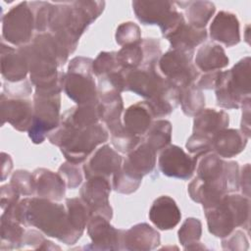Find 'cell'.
<instances>
[{
	"instance_id": "1",
	"label": "cell",
	"mask_w": 251,
	"mask_h": 251,
	"mask_svg": "<svg viewBox=\"0 0 251 251\" xmlns=\"http://www.w3.org/2000/svg\"><path fill=\"white\" fill-rule=\"evenodd\" d=\"M2 213L24 226H34L65 244H75L78 240L70 227L66 206L56 201L37 196L25 197Z\"/></svg>"
},
{
	"instance_id": "2",
	"label": "cell",
	"mask_w": 251,
	"mask_h": 251,
	"mask_svg": "<svg viewBox=\"0 0 251 251\" xmlns=\"http://www.w3.org/2000/svg\"><path fill=\"white\" fill-rule=\"evenodd\" d=\"M105 4L91 0L52 2L48 32L71 55L83 32L103 13Z\"/></svg>"
},
{
	"instance_id": "3",
	"label": "cell",
	"mask_w": 251,
	"mask_h": 251,
	"mask_svg": "<svg viewBox=\"0 0 251 251\" xmlns=\"http://www.w3.org/2000/svg\"><path fill=\"white\" fill-rule=\"evenodd\" d=\"M47 138L50 143L61 149L67 161L79 165L98 145L108 140L109 133L101 124L78 130L60 122L59 126L51 131Z\"/></svg>"
},
{
	"instance_id": "4",
	"label": "cell",
	"mask_w": 251,
	"mask_h": 251,
	"mask_svg": "<svg viewBox=\"0 0 251 251\" xmlns=\"http://www.w3.org/2000/svg\"><path fill=\"white\" fill-rule=\"evenodd\" d=\"M210 233L224 238L229 235L235 227L249 229L250 200L240 194L228 193L211 208L204 209Z\"/></svg>"
},
{
	"instance_id": "5",
	"label": "cell",
	"mask_w": 251,
	"mask_h": 251,
	"mask_svg": "<svg viewBox=\"0 0 251 251\" xmlns=\"http://www.w3.org/2000/svg\"><path fill=\"white\" fill-rule=\"evenodd\" d=\"M251 59L239 60L230 70L220 72L215 86L217 105L225 109H238L250 98Z\"/></svg>"
},
{
	"instance_id": "6",
	"label": "cell",
	"mask_w": 251,
	"mask_h": 251,
	"mask_svg": "<svg viewBox=\"0 0 251 251\" xmlns=\"http://www.w3.org/2000/svg\"><path fill=\"white\" fill-rule=\"evenodd\" d=\"M93 60L77 56L71 60L65 74L64 91L76 105L98 102V91L92 74Z\"/></svg>"
},
{
	"instance_id": "7",
	"label": "cell",
	"mask_w": 251,
	"mask_h": 251,
	"mask_svg": "<svg viewBox=\"0 0 251 251\" xmlns=\"http://www.w3.org/2000/svg\"><path fill=\"white\" fill-rule=\"evenodd\" d=\"M32 102L34 114L28 137L34 144H41L60 125L61 94L35 89Z\"/></svg>"
},
{
	"instance_id": "8",
	"label": "cell",
	"mask_w": 251,
	"mask_h": 251,
	"mask_svg": "<svg viewBox=\"0 0 251 251\" xmlns=\"http://www.w3.org/2000/svg\"><path fill=\"white\" fill-rule=\"evenodd\" d=\"M132 9L137 20L145 25H159L162 35L169 38L185 21L182 13L173 1H139L132 2Z\"/></svg>"
},
{
	"instance_id": "9",
	"label": "cell",
	"mask_w": 251,
	"mask_h": 251,
	"mask_svg": "<svg viewBox=\"0 0 251 251\" xmlns=\"http://www.w3.org/2000/svg\"><path fill=\"white\" fill-rule=\"evenodd\" d=\"M194 52L170 49L162 54L158 62V71L179 90L196 82L199 72L192 63Z\"/></svg>"
},
{
	"instance_id": "10",
	"label": "cell",
	"mask_w": 251,
	"mask_h": 251,
	"mask_svg": "<svg viewBox=\"0 0 251 251\" xmlns=\"http://www.w3.org/2000/svg\"><path fill=\"white\" fill-rule=\"evenodd\" d=\"M2 40L19 47L28 44L33 38L34 16L27 1L11 8L1 18Z\"/></svg>"
},
{
	"instance_id": "11",
	"label": "cell",
	"mask_w": 251,
	"mask_h": 251,
	"mask_svg": "<svg viewBox=\"0 0 251 251\" xmlns=\"http://www.w3.org/2000/svg\"><path fill=\"white\" fill-rule=\"evenodd\" d=\"M126 91H131L146 100L158 95L167 86L168 80L160 74L158 67L140 66L133 70H124Z\"/></svg>"
},
{
	"instance_id": "12",
	"label": "cell",
	"mask_w": 251,
	"mask_h": 251,
	"mask_svg": "<svg viewBox=\"0 0 251 251\" xmlns=\"http://www.w3.org/2000/svg\"><path fill=\"white\" fill-rule=\"evenodd\" d=\"M197 162L198 158L188 155L181 147L170 144L161 150L158 167L166 176L188 179L193 176Z\"/></svg>"
},
{
	"instance_id": "13",
	"label": "cell",
	"mask_w": 251,
	"mask_h": 251,
	"mask_svg": "<svg viewBox=\"0 0 251 251\" xmlns=\"http://www.w3.org/2000/svg\"><path fill=\"white\" fill-rule=\"evenodd\" d=\"M112 185L109 178L93 176L82 184L79 194L80 198L88 206L91 216H102L108 221L113 217V209L110 205L109 196Z\"/></svg>"
},
{
	"instance_id": "14",
	"label": "cell",
	"mask_w": 251,
	"mask_h": 251,
	"mask_svg": "<svg viewBox=\"0 0 251 251\" xmlns=\"http://www.w3.org/2000/svg\"><path fill=\"white\" fill-rule=\"evenodd\" d=\"M87 233L91 244L85 249L91 250H121L123 249L124 229L115 228L110 221L102 216H91L87 226Z\"/></svg>"
},
{
	"instance_id": "15",
	"label": "cell",
	"mask_w": 251,
	"mask_h": 251,
	"mask_svg": "<svg viewBox=\"0 0 251 251\" xmlns=\"http://www.w3.org/2000/svg\"><path fill=\"white\" fill-rule=\"evenodd\" d=\"M0 107L2 126L9 123L19 131H28L33 121V102L25 98H9L2 93Z\"/></svg>"
},
{
	"instance_id": "16",
	"label": "cell",
	"mask_w": 251,
	"mask_h": 251,
	"mask_svg": "<svg viewBox=\"0 0 251 251\" xmlns=\"http://www.w3.org/2000/svg\"><path fill=\"white\" fill-rule=\"evenodd\" d=\"M122 156L110 145L104 144L94 152L82 169L86 179L93 176L109 178L122 168Z\"/></svg>"
},
{
	"instance_id": "17",
	"label": "cell",
	"mask_w": 251,
	"mask_h": 251,
	"mask_svg": "<svg viewBox=\"0 0 251 251\" xmlns=\"http://www.w3.org/2000/svg\"><path fill=\"white\" fill-rule=\"evenodd\" d=\"M187 190L190 198L194 202L202 204L203 209L215 206L225 195L228 194L225 177L214 181H206L196 176L188 184Z\"/></svg>"
},
{
	"instance_id": "18",
	"label": "cell",
	"mask_w": 251,
	"mask_h": 251,
	"mask_svg": "<svg viewBox=\"0 0 251 251\" xmlns=\"http://www.w3.org/2000/svg\"><path fill=\"white\" fill-rule=\"evenodd\" d=\"M209 33L212 40L226 47H232L240 41L239 21L235 14L220 11L210 24Z\"/></svg>"
},
{
	"instance_id": "19",
	"label": "cell",
	"mask_w": 251,
	"mask_h": 251,
	"mask_svg": "<svg viewBox=\"0 0 251 251\" xmlns=\"http://www.w3.org/2000/svg\"><path fill=\"white\" fill-rule=\"evenodd\" d=\"M160 233L146 223L124 229L123 249L131 251H150L160 244Z\"/></svg>"
},
{
	"instance_id": "20",
	"label": "cell",
	"mask_w": 251,
	"mask_h": 251,
	"mask_svg": "<svg viewBox=\"0 0 251 251\" xmlns=\"http://www.w3.org/2000/svg\"><path fill=\"white\" fill-rule=\"evenodd\" d=\"M156 153L154 149L141 140V142L127 154L126 159L123 160L122 169L135 177L142 178L155 170Z\"/></svg>"
},
{
	"instance_id": "21",
	"label": "cell",
	"mask_w": 251,
	"mask_h": 251,
	"mask_svg": "<svg viewBox=\"0 0 251 251\" xmlns=\"http://www.w3.org/2000/svg\"><path fill=\"white\" fill-rule=\"evenodd\" d=\"M34 195L52 201H61L66 194V183L58 173L39 168L33 171Z\"/></svg>"
},
{
	"instance_id": "22",
	"label": "cell",
	"mask_w": 251,
	"mask_h": 251,
	"mask_svg": "<svg viewBox=\"0 0 251 251\" xmlns=\"http://www.w3.org/2000/svg\"><path fill=\"white\" fill-rule=\"evenodd\" d=\"M148 216L152 224L161 230L174 228L181 219L177 204L168 195H162L154 200Z\"/></svg>"
},
{
	"instance_id": "23",
	"label": "cell",
	"mask_w": 251,
	"mask_h": 251,
	"mask_svg": "<svg viewBox=\"0 0 251 251\" xmlns=\"http://www.w3.org/2000/svg\"><path fill=\"white\" fill-rule=\"evenodd\" d=\"M97 103L100 121L105 124L110 133L124 126L121 117L124 110V102L120 92L106 91L98 93Z\"/></svg>"
},
{
	"instance_id": "24",
	"label": "cell",
	"mask_w": 251,
	"mask_h": 251,
	"mask_svg": "<svg viewBox=\"0 0 251 251\" xmlns=\"http://www.w3.org/2000/svg\"><path fill=\"white\" fill-rule=\"evenodd\" d=\"M29 73L24 54L17 48L1 42V75L6 81L18 82L26 79Z\"/></svg>"
},
{
	"instance_id": "25",
	"label": "cell",
	"mask_w": 251,
	"mask_h": 251,
	"mask_svg": "<svg viewBox=\"0 0 251 251\" xmlns=\"http://www.w3.org/2000/svg\"><path fill=\"white\" fill-rule=\"evenodd\" d=\"M248 139L240 129L226 127L213 137V152L221 158H232L245 149Z\"/></svg>"
},
{
	"instance_id": "26",
	"label": "cell",
	"mask_w": 251,
	"mask_h": 251,
	"mask_svg": "<svg viewBox=\"0 0 251 251\" xmlns=\"http://www.w3.org/2000/svg\"><path fill=\"white\" fill-rule=\"evenodd\" d=\"M229 124L228 115L223 110L203 109L193 120V133L213 138L219 131L226 128Z\"/></svg>"
},
{
	"instance_id": "27",
	"label": "cell",
	"mask_w": 251,
	"mask_h": 251,
	"mask_svg": "<svg viewBox=\"0 0 251 251\" xmlns=\"http://www.w3.org/2000/svg\"><path fill=\"white\" fill-rule=\"evenodd\" d=\"M153 114L146 101L130 105L124 113L123 124L131 134L143 137L153 123Z\"/></svg>"
},
{
	"instance_id": "28",
	"label": "cell",
	"mask_w": 251,
	"mask_h": 251,
	"mask_svg": "<svg viewBox=\"0 0 251 251\" xmlns=\"http://www.w3.org/2000/svg\"><path fill=\"white\" fill-rule=\"evenodd\" d=\"M228 62V57L220 44L206 42L197 50L194 65L198 71L209 73L226 68Z\"/></svg>"
},
{
	"instance_id": "29",
	"label": "cell",
	"mask_w": 251,
	"mask_h": 251,
	"mask_svg": "<svg viewBox=\"0 0 251 251\" xmlns=\"http://www.w3.org/2000/svg\"><path fill=\"white\" fill-rule=\"evenodd\" d=\"M208 33L206 28L198 29L187 22H184L168 38L172 49L194 52V48L202 44L207 39Z\"/></svg>"
},
{
	"instance_id": "30",
	"label": "cell",
	"mask_w": 251,
	"mask_h": 251,
	"mask_svg": "<svg viewBox=\"0 0 251 251\" xmlns=\"http://www.w3.org/2000/svg\"><path fill=\"white\" fill-rule=\"evenodd\" d=\"M99 109L98 103L76 105L67 110L62 116V123L72 126L75 129H84L99 124Z\"/></svg>"
},
{
	"instance_id": "31",
	"label": "cell",
	"mask_w": 251,
	"mask_h": 251,
	"mask_svg": "<svg viewBox=\"0 0 251 251\" xmlns=\"http://www.w3.org/2000/svg\"><path fill=\"white\" fill-rule=\"evenodd\" d=\"M175 4L184 10L187 24L198 29L205 28L216 12V6L211 1H180Z\"/></svg>"
},
{
	"instance_id": "32",
	"label": "cell",
	"mask_w": 251,
	"mask_h": 251,
	"mask_svg": "<svg viewBox=\"0 0 251 251\" xmlns=\"http://www.w3.org/2000/svg\"><path fill=\"white\" fill-rule=\"evenodd\" d=\"M65 204L70 227L75 236L79 239L91 218V212L80 197L67 198Z\"/></svg>"
},
{
	"instance_id": "33",
	"label": "cell",
	"mask_w": 251,
	"mask_h": 251,
	"mask_svg": "<svg viewBox=\"0 0 251 251\" xmlns=\"http://www.w3.org/2000/svg\"><path fill=\"white\" fill-rule=\"evenodd\" d=\"M145 101L149 105L154 118L166 117L179 105V89L168 82L161 93Z\"/></svg>"
},
{
	"instance_id": "34",
	"label": "cell",
	"mask_w": 251,
	"mask_h": 251,
	"mask_svg": "<svg viewBox=\"0 0 251 251\" xmlns=\"http://www.w3.org/2000/svg\"><path fill=\"white\" fill-rule=\"evenodd\" d=\"M1 226V250L19 249L23 247L25 234L24 226L10 216L2 213L0 218Z\"/></svg>"
},
{
	"instance_id": "35",
	"label": "cell",
	"mask_w": 251,
	"mask_h": 251,
	"mask_svg": "<svg viewBox=\"0 0 251 251\" xmlns=\"http://www.w3.org/2000/svg\"><path fill=\"white\" fill-rule=\"evenodd\" d=\"M142 141L147 143L156 152L161 151L171 144L172 124L167 120L154 121L148 131L142 137Z\"/></svg>"
},
{
	"instance_id": "36",
	"label": "cell",
	"mask_w": 251,
	"mask_h": 251,
	"mask_svg": "<svg viewBox=\"0 0 251 251\" xmlns=\"http://www.w3.org/2000/svg\"><path fill=\"white\" fill-rule=\"evenodd\" d=\"M197 177L206 180L214 181L225 177V161L214 152L207 153L202 156L197 164Z\"/></svg>"
},
{
	"instance_id": "37",
	"label": "cell",
	"mask_w": 251,
	"mask_h": 251,
	"mask_svg": "<svg viewBox=\"0 0 251 251\" xmlns=\"http://www.w3.org/2000/svg\"><path fill=\"white\" fill-rule=\"evenodd\" d=\"M179 104L184 115L195 117L205 108V97L195 83L179 90Z\"/></svg>"
},
{
	"instance_id": "38",
	"label": "cell",
	"mask_w": 251,
	"mask_h": 251,
	"mask_svg": "<svg viewBox=\"0 0 251 251\" xmlns=\"http://www.w3.org/2000/svg\"><path fill=\"white\" fill-rule=\"evenodd\" d=\"M178 240L185 250L199 242L202 234V224L199 219L187 218L178 229Z\"/></svg>"
},
{
	"instance_id": "39",
	"label": "cell",
	"mask_w": 251,
	"mask_h": 251,
	"mask_svg": "<svg viewBox=\"0 0 251 251\" xmlns=\"http://www.w3.org/2000/svg\"><path fill=\"white\" fill-rule=\"evenodd\" d=\"M140 43L123 46L117 52V60L122 70H133L141 66L143 51Z\"/></svg>"
},
{
	"instance_id": "40",
	"label": "cell",
	"mask_w": 251,
	"mask_h": 251,
	"mask_svg": "<svg viewBox=\"0 0 251 251\" xmlns=\"http://www.w3.org/2000/svg\"><path fill=\"white\" fill-rule=\"evenodd\" d=\"M121 70L117 60V52H100L92 63V74L96 77Z\"/></svg>"
},
{
	"instance_id": "41",
	"label": "cell",
	"mask_w": 251,
	"mask_h": 251,
	"mask_svg": "<svg viewBox=\"0 0 251 251\" xmlns=\"http://www.w3.org/2000/svg\"><path fill=\"white\" fill-rule=\"evenodd\" d=\"M142 140V137L131 134L125 126L111 132V143L117 152L128 154L132 151Z\"/></svg>"
},
{
	"instance_id": "42",
	"label": "cell",
	"mask_w": 251,
	"mask_h": 251,
	"mask_svg": "<svg viewBox=\"0 0 251 251\" xmlns=\"http://www.w3.org/2000/svg\"><path fill=\"white\" fill-rule=\"evenodd\" d=\"M141 181L142 178L135 177L121 168L113 175L112 188L122 194H131L138 189Z\"/></svg>"
},
{
	"instance_id": "43",
	"label": "cell",
	"mask_w": 251,
	"mask_h": 251,
	"mask_svg": "<svg viewBox=\"0 0 251 251\" xmlns=\"http://www.w3.org/2000/svg\"><path fill=\"white\" fill-rule=\"evenodd\" d=\"M116 42L120 46L137 44L141 42V31L139 26L133 22L122 23L116 30Z\"/></svg>"
},
{
	"instance_id": "44",
	"label": "cell",
	"mask_w": 251,
	"mask_h": 251,
	"mask_svg": "<svg viewBox=\"0 0 251 251\" xmlns=\"http://www.w3.org/2000/svg\"><path fill=\"white\" fill-rule=\"evenodd\" d=\"M34 16V28L37 33L48 31L50 11L52 2L32 1L28 2Z\"/></svg>"
},
{
	"instance_id": "45",
	"label": "cell",
	"mask_w": 251,
	"mask_h": 251,
	"mask_svg": "<svg viewBox=\"0 0 251 251\" xmlns=\"http://www.w3.org/2000/svg\"><path fill=\"white\" fill-rule=\"evenodd\" d=\"M10 183L12 186L24 196L34 195L33 176L26 170H17L11 176Z\"/></svg>"
},
{
	"instance_id": "46",
	"label": "cell",
	"mask_w": 251,
	"mask_h": 251,
	"mask_svg": "<svg viewBox=\"0 0 251 251\" xmlns=\"http://www.w3.org/2000/svg\"><path fill=\"white\" fill-rule=\"evenodd\" d=\"M141 48L143 51V67H157L162 56L160 41L156 38H144L141 40Z\"/></svg>"
},
{
	"instance_id": "47",
	"label": "cell",
	"mask_w": 251,
	"mask_h": 251,
	"mask_svg": "<svg viewBox=\"0 0 251 251\" xmlns=\"http://www.w3.org/2000/svg\"><path fill=\"white\" fill-rule=\"evenodd\" d=\"M58 174L64 179L66 186L70 189L78 187L82 182V174L78 164H74L67 161L60 166Z\"/></svg>"
},
{
	"instance_id": "48",
	"label": "cell",
	"mask_w": 251,
	"mask_h": 251,
	"mask_svg": "<svg viewBox=\"0 0 251 251\" xmlns=\"http://www.w3.org/2000/svg\"><path fill=\"white\" fill-rule=\"evenodd\" d=\"M212 139L213 138L208 136L192 133V135L187 139L185 147L190 154L199 158L207 153L213 152Z\"/></svg>"
},
{
	"instance_id": "49",
	"label": "cell",
	"mask_w": 251,
	"mask_h": 251,
	"mask_svg": "<svg viewBox=\"0 0 251 251\" xmlns=\"http://www.w3.org/2000/svg\"><path fill=\"white\" fill-rule=\"evenodd\" d=\"M32 82L27 78L18 82L5 81L3 84L4 94L9 98L23 99L29 96L32 92Z\"/></svg>"
},
{
	"instance_id": "50",
	"label": "cell",
	"mask_w": 251,
	"mask_h": 251,
	"mask_svg": "<svg viewBox=\"0 0 251 251\" xmlns=\"http://www.w3.org/2000/svg\"><path fill=\"white\" fill-rule=\"evenodd\" d=\"M222 246L225 250L241 251L248 249V239L242 230H233L226 237L222 238Z\"/></svg>"
},
{
	"instance_id": "51",
	"label": "cell",
	"mask_w": 251,
	"mask_h": 251,
	"mask_svg": "<svg viewBox=\"0 0 251 251\" xmlns=\"http://www.w3.org/2000/svg\"><path fill=\"white\" fill-rule=\"evenodd\" d=\"M225 177L227 192L234 193L239 189V166L235 161H225Z\"/></svg>"
},
{
	"instance_id": "52",
	"label": "cell",
	"mask_w": 251,
	"mask_h": 251,
	"mask_svg": "<svg viewBox=\"0 0 251 251\" xmlns=\"http://www.w3.org/2000/svg\"><path fill=\"white\" fill-rule=\"evenodd\" d=\"M20 195L21 194L12 186L11 183L2 185L0 189V206L2 212L18 203L20 201Z\"/></svg>"
},
{
	"instance_id": "53",
	"label": "cell",
	"mask_w": 251,
	"mask_h": 251,
	"mask_svg": "<svg viewBox=\"0 0 251 251\" xmlns=\"http://www.w3.org/2000/svg\"><path fill=\"white\" fill-rule=\"evenodd\" d=\"M45 238L41 232L35 229H27L25 231L24 238H23V247L29 246L33 249H39L42 243L44 242Z\"/></svg>"
},
{
	"instance_id": "54",
	"label": "cell",
	"mask_w": 251,
	"mask_h": 251,
	"mask_svg": "<svg viewBox=\"0 0 251 251\" xmlns=\"http://www.w3.org/2000/svg\"><path fill=\"white\" fill-rule=\"evenodd\" d=\"M221 71H215V72H209V73H204L203 75L199 76L198 79L196 80L195 84L198 88L201 90L206 89H214L217 83V80L219 78Z\"/></svg>"
},
{
	"instance_id": "55",
	"label": "cell",
	"mask_w": 251,
	"mask_h": 251,
	"mask_svg": "<svg viewBox=\"0 0 251 251\" xmlns=\"http://www.w3.org/2000/svg\"><path fill=\"white\" fill-rule=\"evenodd\" d=\"M239 188L244 196L250 197V164H245L239 171Z\"/></svg>"
},
{
	"instance_id": "56",
	"label": "cell",
	"mask_w": 251,
	"mask_h": 251,
	"mask_svg": "<svg viewBox=\"0 0 251 251\" xmlns=\"http://www.w3.org/2000/svg\"><path fill=\"white\" fill-rule=\"evenodd\" d=\"M242 118L240 124V130L249 138L250 137V98H247L242 106Z\"/></svg>"
},
{
	"instance_id": "57",
	"label": "cell",
	"mask_w": 251,
	"mask_h": 251,
	"mask_svg": "<svg viewBox=\"0 0 251 251\" xmlns=\"http://www.w3.org/2000/svg\"><path fill=\"white\" fill-rule=\"evenodd\" d=\"M13 169V160L8 153H1V181H4Z\"/></svg>"
},
{
	"instance_id": "58",
	"label": "cell",
	"mask_w": 251,
	"mask_h": 251,
	"mask_svg": "<svg viewBox=\"0 0 251 251\" xmlns=\"http://www.w3.org/2000/svg\"><path fill=\"white\" fill-rule=\"evenodd\" d=\"M245 33H246V36H247V35H248V33H249V25H247V26H246ZM246 41H247V43H249V38H248V37H246Z\"/></svg>"
}]
</instances>
